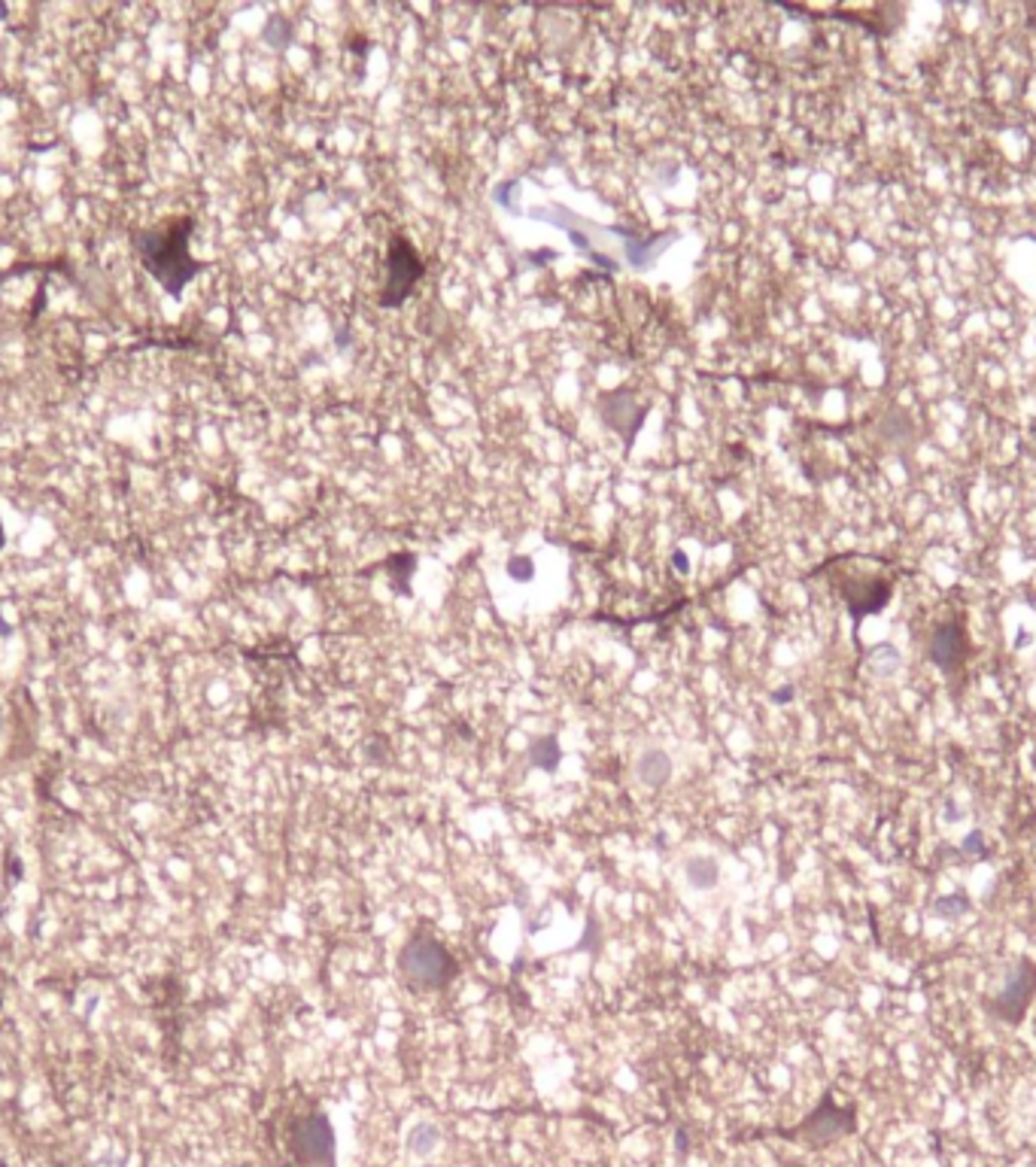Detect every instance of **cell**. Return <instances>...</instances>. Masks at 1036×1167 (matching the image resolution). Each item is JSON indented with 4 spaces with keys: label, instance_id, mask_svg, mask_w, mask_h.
I'll return each mask as SVG.
<instances>
[{
    "label": "cell",
    "instance_id": "cell-2",
    "mask_svg": "<svg viewBox=\"0 0 1036 1167\" xmlns=\"http://www.w3.org/2000/svg\"><path fill=\"white\" fill-rule=\"evenodd\" d=\"M399 970L414 988L435 992V988H444L456 976V960L432 937H414L399 952Z\"/></svg>",
    "mask_w": 1036,
    "mask_h": 1167
},
{
    "label": "cell",
    "instance_id": "cell-12",
    "mask_svg": "<svg viewBox=\"0 0 1036 1167\" xmlns=\"http://www.w3.org/2000/svg\"><path fill=\"white\" fill-rule=\"evenodd\" d=\"M973 909V903H970V897L963 894V891H954V894H946V897H939L936 903H933V915L936 918H963L966 912Z\"/></svg>",
    "mask_w": 1036,
    "mask_h": 1167
},
{
    "label": "cell",
    "instance_id": "cell-6",
    "mask_svg": "<svg viewBox=\"0 0 1036 1167\" xmlns=\"http://www.w3.org/2000/svg\"><path fill=\"white\" fill-rule=\"evenodd\" d=\"M970 654H973V644H970V636H966V626L961 617H951V621L939 624L930 633V642H927V660L939 672H946V675H961L966 660H970Z\"/></svg>",
    "mask_w": 1036,
    "mask_h": 1167
},
{
    "label": "cell",
    "instance_id": "cell-15",
    "mask_svg": "<svg viewBox=\"0 0 1036 1167\" xmlns=\"http://www.w3.org/2000/svg\"><path fill=\"white\" fill-rule=\"evenodd\" d=\"M963 855H970V858H976V860L988 858V855H991V848L985 845V833H981V830H973L970 836H966V840H963Z\"/></svg>",
    "mask_w": 1036,
    "mask_h": 1167
},
{
    "label": "cell",
    "instance_id": "cell-3",
    "mask_svg": "<svg viewBox=\"0 0 1036 1167\" xmlns=\"http://www.w3.org/2000/svg\"><path fill=\"white\" fill-rule=\"evenodd\" d=\"M422 274H426V268H422L417 246L402 235H392L389 253H386V283L377 298L380 308H402L417 290Z\"/></svg>",
    "mask_w": 1036,
    "mask_h": 1167
},
{
    "label": "cell",
    "instance_id": "cell-13",
    "mask_svg": "<svg viewBox=\"0 0 1036 1167\" xmlns=\"http://www.w3.org/2000/svg\"><path fill=\"white\" fill-rule=\"evenodd\" d=\"M560 760H563V751L556 748V739H553V736L541 739V742L533 745V763L538 766V770L553 773L556 766H560Z\"/></svg>",
    "mask_w": 1036,
    "mask_h": 1167
},
{
    "label": "cell",
    "instance_id": "cell-14",
    "mask_svg": "<svg viewBox=\"0 0 1036 1167\" xmlns=\"http://www.w3.org/2000/svg\"><path fill=\"white\" fill-rule=\"evenodd\" d=\"M872 663H876V672H881V675H891L899 666V654L891 644H879V648H872Z\"/></svg>",
    "mask_w": 1036,
    "mask_h": 1167
},
{
    "label": "cell",
    "instance_id": "cell-11",
    "mask_svg": "<svg viewBox=\"0 0 1036 1167\" xmlns=\"http://www.w3.org/2000/svg\"><path fill=\"white\" fill-rule=\"evenodd\" d=\"M444 1134L435 1122H417L411 1131H407V1152L414 1159H429L435 1149L441 1146Z\"/></svg>",
    "mask_w": 1036,
    "mask_h": 1167
},
{
    "label": "cell",
    "instance_id": "cell-5",
    "mask_svg": "<svg viewBox=\"0 0 1036 1167\" xmlns=\"http://www.w3.org/2000/svg\"><path fill=\"white\" fill-rule=\"evenodd\" d=\"M854 1125H857L854 1107H836V1104H833V1094H824V1101L817 1104L814 1113H812L806 1122H802V1125H797V1128L790 1131L787 1137H790V1141L809 1143V1146H827V1143L839 1141V1137L851 1134Z\"/></svg>",
    "mask_w": 1036,
    "mask_h": 1167
},
{
    "label": "cell",
    "instance_id": "cell-1",
    "mask_svg": "<svg viewBox=\"0 0 1036 1167\" xmlns=\"http://www.w3.org/2000/svg\"><path fill=\"white\" fill-rule=\"evenodd\" d=\"M195 231V216H173L161 225L131 231L134 250L140 256V265L171 298H183V290L192 283L201 271H207V262H198L189 250Z\"/></svg>",
    "mask_w": 1036,
    "mask_h": 1167
},
{
    "label": "cell",
    "instance_id": "cell-18",
    "mask_svg": "<svg viewBox=\"0 0 1036 1167\" xmlns=\"http://www.w3.org/2000/svg\"><path fill=\"white\" fill-rule=\"evenodd\" d=\"M0 547H4V526H0Z\"/></svg>",
    "mask_w": 1036,
    "mask_h": 1167
},
{
    "label": "cell",
    "instance_id": "cell-10",
    "mask_svg": "<svg viewBox=\"0 0 1036 1167\" xmlns=\"http://www.w3.org/2000/svg\"><path fill=\"white\" fill-rule=\"evenodd\" d=\"M684 878H687V885H690V888H697V891H712V888L720 882V867H717V860H715V858H708V855H693V858H687V860H684Z\"/></svg>",
    "mask_w": 1036,
    "mask_h": 1167
},
{
    "label": "cell",
    "instance_id": "cell-8",
    "mask_svg": "<svg viewBox=\"0 0 1036 1167\" xmlns=\"http://www.w3.org/2000/svg\"><path fill=\"white\" fill-rule=\"evenodd\" d=\"M842 596H845V606H848L854 624L861 626L863 617L869 614H879L884 611V606L891 602L894 596V587L891 581H881V578H863V581H845L842 584Z\"/></svg>",
    "mask_w": 1036,
    "mask_h": 1167
},
{
    "label": "cell",
    "instance_id": "cell-7",
    "mask_svg": "<svg viewBox=\"0 0 1036 1167\" xmlns=\"http://www.w3.org/2000/svg\"><path fill=\"white\" fill-rule=\"evenodd\" d=\"M292 1146L298 1161L307 1167H335V1128L322 1113L298 1122Z\"/></svg>",
    "mask_w": 1036,
    "mask_h": 1167
},
{
    "label": "cell",
    "instance_id": "cell-17",
    "mask_svg": "<svg viewBox=\"0 0 1036 1167\" xmlns=\"http://www.w3.org/2000/svg\"><path fill=\"white\" fill-rule=\"evenodd\" d=\"M790 696H794V688H784L775 693V703H790Z\"/></svg>",
    "mask_w": 1036,
    "mask_h": 1167
},
{
    "label": "cell",
    "instance_id": "cell-4",
    "mask_svg": "<svg viewBox=\"0 0 1036 1167\" xmlns=\"http://www.w3.org/2000/svg\"><path fill=\"white\" fill-rule=\"evenodd\" d=\"M1033 997H1036V964L1030 958H1018V964L1006 976L1000 992L994 997H985V1009L991 1019L1018 1027L1028 1019Z\"/></svg>",
    "mask_w": 1036,
    "mask_h": 1167
},
{
    "label": "cell",
    "instance_id": "cell-9",
    "mask_svg": "<svg viewBox=\"0 0 1036 1167\" xmlns=\"http://www.w3.org/2000/svg\"><path fill=\"white\" fill-rule=\"evenodd\" d=\"M635 778L648 788H663L672 781V758L663 748H645L635 758Z\"/></svg>",
    "mask_w": 1036,
    "mask_h": 1167
},
{
    "label": "cell",
    "instance_id": "cell-16",
    "mask_svg": "<svg viewBox=\"0 0 1036 1167\" xmlns=\"http://www.w3.org/2000/svg\"><path fill=\"white\" fill-rule=\"evenodd\" d=\"M508 575H511L514 581H533V575H535L533 559H529V557H514V559L508 562Z\"/></svg>",
    "mask_w": 1036,
    "mask_h": 1167
}]
</instances>
